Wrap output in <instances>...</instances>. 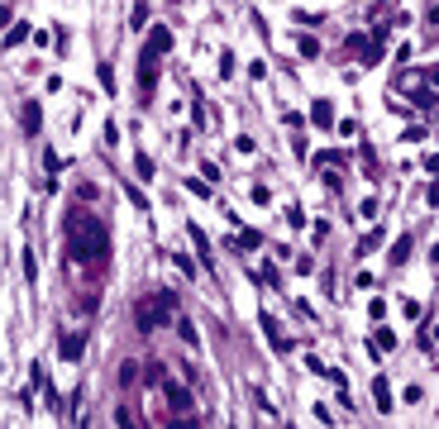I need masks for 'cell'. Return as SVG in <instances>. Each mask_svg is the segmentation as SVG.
<instances>
[{"mask_svg": "<svg viewBox=\"0 0 439 429\" xmlns=\"http://www.w3.org/2000/svg\"><path fill=\"white\" fill-rule=\"evenodd\" d=\"M62 239H67L72 263H82V268H101L110 258V234L91 210H67L62 214Z\"/></svg>", "mask_w": 439, "mask_h": 429, "instance_id": "cell-1", "label": "cell"}, {"mask_svg": "<svg viewBox=\"0 0 439 429\" xmlns=\"http://www.w3.org/2000/svg\"><path fill=\"white\" fill-rule=\"evenodd\" d=\"M172 315H177V296H172V291H153V296H143V300L134 305V324L143 329V334H153V329L172 324Z\"/></svg>", "mask_w": 439, "mask_h": 429, "instance_id": "cell-2", "label": "cell"}, {"mask_svg": "<svg viewBox=\"0 0 439 429\" xmlns=\"http://www.w3.org/2000/svg\"><path fill=\"white\" fill-rule=\"evenodd\" d=\"M349 57L354 62H363V67H377L382 62V34H349Z\"/></svg>", "mask_w": 439, "mask_h": 429, "instance_id": "cell-3", "label": "cell"}, {"mask_svg": "<svg viewBox=\"0 0 439 429\" xmlns=\"http://www.w3.org/2000/svg\"><path fill=\"white\" fill-rule=\"evenodd\" d=\"M425 86H430V72H411V67L396 72V91H406L415 106H435V96H430Z\"/></svg>", "mask_w": 439, "mask_h": 429, "instance_id": "cell-4", "label": "cell"}, {"mask_svg": "<svg viewBox=\"0 0 439 429\" xmlns=\"http://www.w3.org/2000/svg\"><path fill=\"white\" fill-rule=\"evenodd\" d=\"M158 62H163V57L148 53V48L138 53V96H143V101H153V86H158Z\"/></svg>", "mask_w": 439, "mask_h": 429, "instance_id": "cell-5", "label": "cell"}, {"mask_svg": "<svg viewBox=\"0 0 439 429\" xmlns=\"http://www.w3.org/2000/svg\"><path fill=\"white\" fill-rule=\"evenodd\" d=\"M163 396H167V405H172V415H177L182 425H196L192 415H187V410H192V396H187V386H177L172 377H163Z\"/></svg>", "mask_w": 439, "mask_h": 429, "instance_id": "cell-6", "label": "cell"}, {"mask_svg": "<svg viewBox=\"0 0 439 429\" xmlns=\"http://www.w3.org/2000/svg\"><path fill=\"white\" fill-rule=\"evenodd\" d=\"M86 329H72V334H62V344H57V353H62V363H82V353H86Z\"/></svg>", "mask_w": 439, "mask_h": 429, "instance_id": "cell-7", "label": "cell"}, {"mask_svg": "<svg viewBox=\"0 0 439 429\" xmlns=\"http://www.w3.org/2000/svg\"><path fill=\"white\" fill-rule=\"evenodd\" d=\"M20 124H24V134H38V129H43V106H38V101H24V106H20Z\"/></svg>", "mask_w": 439, "mask_h": 429, "instance_id": "cell-8", "label": "cell"}, {"mask_svg": "<svg viewBox=\"0 0 439 429\" xmlns=\"http://www.w3.org/2000/svg\"><path fill=\"white\" fill-rule=\"evenodd\" d=\"M263 334H268V344H273V353H292V339L277 329V320L273 315H263Z\"/></svg>", "mask_w": 439, "mask_h": 429, "instance_id": "cell-9", "label": "cell"}, {"mask_svg": "<svg viewBox=\"0 0 439 429\" xmlns=\"http://www.w3.org/2000/svg\"><path fill=\"white\" fill-rule=\"evenodd\" d=\"M143 48H148V53H158V57H163V53H172V29H167V24H158L153 34H148V43H143Z\"/></svg>", "mask_w": 439, "mask_h": 429, "instance_id": "cell-10", "label": "cell"}, {"mask_svg": "<svg viewBox=\"0 0 439 429\" xmlns=\"http://www.w3.org/2000/svg\"><path fill=\"white\" fill-rule=\"evenodd\" d=\"M310 124H315V129H329V124H334V106H329L325 96L310 101Z\"/></svg>", "mask_w": 439, "mask_h": 429, "instance_id": "cell-11", "label": "cell"}, {"mask_svg": "<svg viewBox=\"0 0 439 429\" xmlns=\"http://www.w3.org/2000/svg\"><path fill=\"white\" fill-rule=\"evenodd\" d=\"M373 401H377V410H382V415H391V381H387V377H373Z\"/></svg>", "mask_w": 439, "mask_h": 429, "instance_id": "cell-12", "label": "cell"}, {"mask_svg": "<svg viewBox=\"0 0 439 429\" xmlns=\"http://www.w3.org/2000/svg\"><path fill=\"white\" fill-rule=\"evenodd\" d=\"M192 243H196V253H201V263L215 272V263H210V239H206V229H201V224H192Z\"/></svg>", "mask_w": 439, "mask_h": 429, "instance_id": "cell-13", "label": "cell"}, {"mask_svg": "<svg viewBox=\"0 0 439 429\" xmlns=\"http://www.w3.org/2000/svg\"><path fill=\"white\" fill-rule=\"evenodd\" d=\"M229 248H234V253H253V248H263V234H258V229H244Z\"/></svg>", "mask_w": 439, "mask_h": 429, "instance_id": "cell-14", "label": "cell"}, {"mask_svg": "<svg viewBox=\"0 0 439 429\" xmlns=\"http://www.w3.org/2000/svg\"><path fill=\"white\" fill-rule=\"evenodd\" d=\"M396 349V329H377L373 334V353H391Z\"/></svg>", "mask_w": 439, "mask_h": 429, "instance_id": "cell-15", "label": "cell"}, {"mask_svg": "<svg viewBox=\"0 0 439 429\" xmlns=\"http://www.w3.org/2000/svg\"><path fill=\"white\" fill-rule=\"evenodd\" d=\"M387 258H391V268H401V263H406V258H411V239H406V234H401V239L391 243V253H387Z\"/></svg>", "mask_w": 439, "mask_h": 429, "instance_id": "cell-16", "label": "cell"}, {"mask_svg": "<svg viewBox=\"0 0 439 429\" xmlns=\"http://www.w3.org/2000/svg\"><path fill=\"white\" fill-rule=\"evenodd\" d=\"M24 38H29V24H10L5 29V48H20Z\"/></svg>", "mask_w": 439, "mask_h": 429, "instance_id": "cell-17", "label": "cell"}, {"mask_svg": "<svg viewBox=\"0 0 439 429\" xmlns=\"http://www.w3.org/2000/svg\"><path fill=\"white\" fill-rule=\"evenodd\" d=\"M177 334H182V344H187V349H196V344H201V334H196V324H192V320L177 324Z\"/></svg>", "mask_w": 439, "mask_h": 429, "instance_id": "cell-18", "label": "cell"}, {"mask_svg": "<svg viewBox=\"0 0 439 429\" xmlns=\"http://www.w3.org/2000/svg\"><path fill=\"white\" fill-rule=\"evenodd\" d=\"M134 167H138V182H153V158H148V153H138Z\"/></svg>", "mask_w": 439, "mask_h": 429, "instance_id": "cell-19", "label": "cell"}, {"mask_svg": "<svg viewBox=\"0 0 439 429\" xmlns=\"http://www.w3.org/2000/svg\"><path fill=\"white\" fill-rule=\"evenodd\" d=\"M96 77H101V86H106V96H115V72H110V62L96 67Z\"/></svg>", "mask_w": 439, "mask_h": 429, "instance_id": "cell-20", "label": "cell"}, {"mask_svg": "<svg viewBox=\"0 0 439 429\" xmlns=\"http://www.w3.org/2000/svg\"><path fill=\"white\" fill-rule=\"evenodd\" d=\"M20 263H24V277H29V282H38V263H34V253H29V248L20 253Z\"/></svg>", "mask_w": 439, "mask_h": 429, "instance_id": "cell-21", "label": "cell"}, {"mask_svg": "<svg viewBox=\"0 0 439 429\" xmlns=\"http://www.w3.org/2000/svg\"><path fill=\"white\" fill-rule=\"evenodd\" d=\"M172 268H177V272H182V277H192V258H187V253H172Z\"/></svg>", "mask_w": 439, "mask_h": 429, "instance_id": "cell-22", "label": "cell"}, {"mask_svg": "<svg viewBox=\"0 0 439 429\" xmlns=\"http://www.w3.org/2000/svg\"><path fill=\"white\" fill-rule=\"evenodd\" d=\"M287 224H292V229H301V224H305V210H301V205H287Z\"/></svg>", "mask_w": 439, "mask_h": 429, "instance_id": "cell-23", "label": "cell"}, {"mask_svg": "<svg viewBox=\"0 0 439 429\" xmlns=\"http://www.w3.org/2000/svg\"><path fill=\"white\" fill-rule=\"evenodd\" d=\"M124 191H129V201H134V210H148V196H143V191H138L134 182H129V187H124Z\"/></svg>", "mask_w": 439, "mask_h": 429, "instance_id": "cell-24", "label": "cell"}, {"mask_svg": "<svg viewBox=\"0 0 439 429\" xmlns=\"http://www.w3.org/2000/svg\"><path fill=\"white\" fill-rule=\"evenodd\" d=\"M210 187H215V182H201V177H192V182H187V191H192V196H210Z\"/></svg>", "mask_w": 439, "mask_h": 429, "instance_id": "cell-25", "label": "cell"}, {"mask_svg": "<svg viewBox=\"0 0 439 429\" xmlns=\"http://www.w3.org/2000/svg\"><path fill=\"white\" fill-rule=\"evenodd\" d=\"M43 167H48V172H53V182H57V172H62V158H57L53 148H48V153H43Z\"/></svg>", "mask_w": 439, "mask_h": 429, "instance_id": "cell-26", "label": "cell"}, {"mask_svg": "<svg viewBox=\"0 0 439 429\" xmlns=\"http://www.w3.org/2000/svg\"><path fill=\"white\" fill-rule=\"evenodd\" d=\"M301 57H320V43H315L310 34H305V38H301Z\"/></svg>", "mask_w": 439, "mask_h": 429, "instance_id": "cell-27", "label": "cell"}, {"mask_svg": "<svg viewBox=\"0 0 439 429\" xmlns=\"http://www.w3.org/2000/svg\"><path fill=\"white\" fill-rule=\"evenodd\" d=\"M220 77H234V53H220Z\"/></svg>", "mask_w": 439, "mask_h": 429, "instance_id": "cell-28", "label": "cell"}, {"mask_svg": "<svg viewBox=\"0 0 439 429\" xmlns=\"http://www.w3.org/2000/svg\"><path fill=\"white\" fill-rule=\"evenodd\" d=\"M15 24V15H10V5H0V29H10Z\"/></svg>", "mask_w": 439, "mask_h": 429, "instance_id": "cell-29", "label": "cell"}, {"mask_svg": "<svg viewBox=\"0 0 439 429\" xmlns=\"http://www.w3.org/2000/svg\"><path fill=\"white\" fill-rule=\"evenodd\" d=\"M430 263H435V268H439V243H435V248H430Z\"/></svg>", "mask_w": 439, "mask_h": 429, "instance_id": "cell-30", "label": "cell"}, {"mask_svg": "<svg viewBox=\"0 0 439 429\" xmlns=\"http://www.w3.org/2000/svg\"><path fill=\"white\" fill-rule=\"evenodd\" d=\"M430 86H439V67H430Z\"/></svg>", "mask_w": 439, "mask_h": 429, "instance_id": "cell-31", "label": "cell"}, {"mask_svg": "<svg viewBox=\"0 0 439 429\" xmlns=\"http://www.w3.org/2000/svg\"><path fill=\"white\" fill-rule=\"evenodd\" d=\"M425 167H430V172H439V153H435V158H430V162H425Z\"/></svg>", "mask_w": 439, "mask_h": 429, "instance_id": "cell-32", "label": "cell"}]
</instances>
